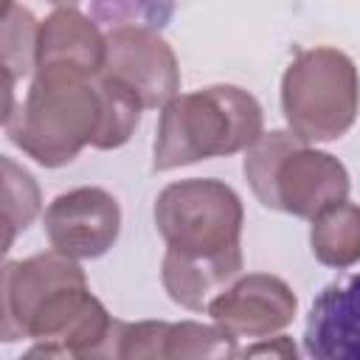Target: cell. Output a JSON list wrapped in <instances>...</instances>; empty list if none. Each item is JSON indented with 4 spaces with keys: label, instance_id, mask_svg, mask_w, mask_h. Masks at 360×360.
<instances>
[{
    "label": "cell",
    "instance_id": "cell-4",
    "mask_svg": "<svg viewBox=\"0 0 360 360\" xmlns=\"http://www.w3.org/2000/svg\"><path fill=\"white\" fill-rule=\"evenodd\" d=\"M242 200L214 177H188L169 183L155 200V225L166 250L208 259L242 250Z\"/></svg>",
    "mask_w": 360,
    "mask_h": 360
},
{
    "label": "cell",
    "instance_id": "cell-7",
    "mask_svg": "<svg viewBox=\"0 0 360 360\" xmlns=\"http://www.w3.org/2000/svg\"><path fill=\"white\" fill-rule=\"evenodd\" d=\"M205 312L217 326L236 338H270L292 323L298 298L284 278L270 273H248L219 292Z\"/></svg>",
    "mask_w": 360,
    "mask_h": 360
},
{
    "label": "cell",
    "instance_id": "cell-8",
    "mask_svg": "<svg viewBox=\"0 0 360 360\" xmlns=\"http://www.w3.org/2000/svg\"><path fill=\"white\" fill-rule=\"evenodd\" d=\"M349 188V172L335 155L301 143L276 169L273 208L301 219H315L326 208L343 202Z\"/></svg>",
    "mask_w": 360,
    "mask_h": 360
},
{
    "label": "cell",
    "instance_id": "cell-1",
    "mask_svg": "<svg viewBox=\"0 0 360 360\" xmlns=\"http://www.w3.org/2000/svg\"><path fill=\"white\" fill-rule=\"evenodd\" d=\"M96 79L70 70H37L20 110L3 118L8 141L45 169L70 163L87 143L96 146L104 124Z\"/></svg>",
    "mask_w": 360,
    "mask_h": 360
},
{
    "label": "cell",
    "instance_id": "cell-6",
    "mask_svg": "<svg viewBox=\"0 0 360 360\" xmlns=\"http://www.w3.org/2000/svg\"><path fill=\"white\" fill-rule=\"evenodd\" d=\"M42 222L51 250L76 262L98 259L115 245L121 233V208L110 191L98 186H82L53 197Z\"/></svg>",
    "mask_w": 360,
    "mask_h": 360
},
{
    "label": "cell",
    "instance_id": "cell-13",
    "mask_svg": "<svg viewBox=\"0 0 360 360\" xmlns=\"http://www.w3.org/2000/svg\"><path fill=\"white\" fill-rule=\"evenodd\" d=\"M312 256L335 270L360 262V205L343 200L312 219L309 231Z\"/></svg>",
    "mask_w": 360,
    "mask_h": 360
},
{
    "label": "cell",
    "instance_id": "cell-10",
    "mask_svg": "<svg viewBox=\"0 0 360 360\" xmlns=\"http://www.w3.org/2000/svg\"><path fill=\"white\" fill-rule=\"evenodd\" d=\"M304 349L312 360H360V273L315 295L304 323Z\"/></svg>",
    "mask_w": 360,
    "mask_h": 360
},
{
    "label": "cell",
    "instance_id": "cell-16",
    "mask_svg": "<svg viewBox=\"0 0 360 360\" xmlns=\"http://www.w3.org/2000/svg\"><path fill=\"white\" fill-rule=\"evenodd\" d=\"M37 39H39L37 17L28 8L8 3L3 14V25H0L6 79L17 82L20 76H28L37 70Z\"/></svg>",
    "mask_w": 360,
    "mask_h": 360
},
{
    "label": "cell",
    "instance_id": "cell-3",
    "mask_svg": "<svg viewBox=\"0 0 360 360\" xmlns=\"http://www.w3.org/2000/svg\"><path fill=\"white\" fill-rule=\"evenodd\" d=\"M360 76L354 62L329 45L301 51L281 76V112L301 143L338 141L354 127Z\"/></svg>",
    "mask_w": 360,
    "mask_h": 360
},
{
    "label": "cell",
    "instance_id": "cell-12",
    "mask_svg": "<svg viewBox=\"0 0 360 360\" xmlns=\"http://www.w3.org/2000/svg\"><path fill=\"white\" fill-rule=\"evenodd\" d=\"M242 273V250L208 256V259H191L166 250L160 264V281L169 298L186 309H208V304L225 292Z\"/></svg>",
    "mask_w": 360,
    "mask_h": 360
},
{
    "label": "cell",
    "instance_id": "cell-21",
    "mask_svg": "<svg viewBox=\"0 0 360 360\" xmlns=\"http://www.w3.org/2000/svg\"><path fill=\"white\" fill-rule=\"evenodd\" d=\"M17 360H79L73 352H68V349H62V346H48V343H37V346H31L22 357H17Z\"/></svg>",
    "mask_w": 360,
    "mask_h": 360
},
{
    "label": "cell",
    "instance_id": "cell-11",
    "mask_svg": "<svg viewBox=\"0 0 360 360\" xmlns=\"http://www.w3.org/2000/svg\"><path fill=\"white\" fill-rule=\"evenodd\" d=\"M104 56L107 34L79 6H53L39 22L37 70H70L96 79L104 70Z\"/></svg>",
    "mask_w": 360,
    "mask_h": 360
},
{
    "label": "cell",
    "instance_id": "cell-20",
    "mask_svg": "<svg viewBox=\"0 0 360 360\" xmlns=\"http://www.w3.org/2000/svg\"><path fill=\"white\" fill-rule=\"evenodd\" d=\"M239 360H301V352H298L292 338L276 335V338H267V340L248 346Z\"/></svg>",
    "mask_w": 360,
    "mask_h": 360
},
{
    "label": "cell",
    "instance_id": "cell-2",
    "mask_svg": "<svg viewBox=\"0 0 360 360\" xmlns=\"http://www.w3.org/2000/svg\"><path fill=\"white\" fill-rule=\"evenodd\" d=\"M264 135L262 104L236 84H211L172 98L158 124L152 172L248 152Z\"/></svg>",
    "mask_w": 360,
    "mask_h": 360
},
{
    "label": "cell",
    "instance_id": "cell-14",
    "mask_svg": "<svg viewBox=\"0 0 360 360\" xmlns=\"http://www.w3.org/2000/svg\"><path fill=\"white\" fill-rule=\"evenodd\" d=\"M166 321H118L112 318L110 329L98 343L76 354L79 360H166Z\"/></svg>",
    "mask_w": 360,
    "mask_h": 360
},
{
    "label": "cell",
    "instance_id": "cell-15",
    "mask_svg": "<svg viewBox=\"0 0 360 360\" xmlns=\"http://www.w3.org/2000/svg\"><path fill=\"white\" fill-rule=\"evenodd\" d=\"M236 335L217 323L180 321L169 326L166 360H236Z\"/></svg>",
    "mask_w": 360,
    "mask_h": 360
},
{
    "label": "cell",
    "instance_id": "cell-9",
    "mask_svg": "<svg viewBox=\"0 0 360 360\" xmlns=\"http://www.w3.org/2000/svg\"><path fill=\"white\" fill-rule=\"evenodd\" d=\"M87 278L76 259L56 250L34 253L3 267V340H20L34 309L59 287Z\"/></svg>",
    "mask_w": 360,
    "mask_h": 360
},
{
    "label": "cell",
    "instance_id": "cell-17",
    "mask_svg": "<svg viewBox=\"0 0 360 360\" xmlns=\"http://www.w3.org/2000/svg\"><path fill=\"white\" fill-rule=\"evenodd\" d=\"M298 146L301 141L290 129H273V132H264L245 152V166H242L245 177L250 183V191L264 208H273V177H276L278 163Z\"/></svg>",
    "mask_w": 360,
    "mask_h": 360
},
{
    "label": "cell",
    "instance_id": "cell-19",
    "mask_svg": "<svg viewBox=\"0 0 360 360\" xmlns=\"http://www.w3.org/2000/svg\"><path fill=\"white\" fill-rule=\"evenodd\" d=\"M39 186L25 172L17 166L11 158H3V217H6V250L11 248L14 236L25 231L37 214H39Z\"/></svg>",
    "mask_w": 360,
    "mask_h": 360
},
{
    "label": "cell",
    "instance_id": "cell-18",
    "mask_svg": "<svg viewBox=\"0 0 360 360\" xmlns=\"http://www.w3.org/2000/svg\"><path fill=\"white\" fill-rule=\"evenodd\" d=\"M98 90H101V101H104V124L96 141V149H118L124 146L138 121H141V98L121 82L110 79V76H98Z\"/></svg>",
    "mask_w": 360,
    "mask_h": 360
},
{
    "label": "cell",
    "instance_id": "cell-5",
    "mask_svg": "<svg viewBox=\"0 0 360 360\" xmlns=\"http://www.w3.org/2000/svg\"><path fill=\"white\" fill-rule=\"evenodd\" d=\"M101 76L127 84L143 110L166 107L180 96V68L172 45L143 25H118L107 31V56Z\"/></svg>",
    "mask_w": 360,
    "mask_h": 360
}]
</instances>
